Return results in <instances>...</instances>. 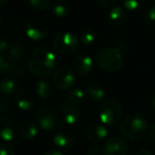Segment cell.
I'll return each mask as SVG.
<instances>
[{
  "label": "cell",
  "instance_id": "cell-2",
  "mask_svg": "<svg viewBox=\"0 0 155 155\" xmlns=\"http://www.w3.org/2000/svg\"><path fill=\"white\" fill-rule=\"evenodd\" d=\"M149 123L146 116L139 113H132L120 123V133L130 141H139L148 131Z\"/></svg>",
  "mask_w": 155,
  "mask_h": 155
},
{
  "label": "cell",
  "instance_id": "cell-30",
  "mask_svg": "<svg viewBox=\"0 0 155 155\" xmlns=\"http://www.w3.org/2000/svg\"><path fill=\"white\" fill-rule=\"evenodd\" d=\"M1 155H15V149L9 142H5L1 146Z\"/></svg>",
  "mask_w": 155,
  "mask_h": 155
},
{
  "label": "cell",
  "instance_id": "cell-22",
  "mask_svg": "<svg viewBox=\"0 0 155 155\" xmlns=\"http://www.w3.org/2000/svg\"><path fill=\"white\" fill-rule=\"evenodd\" d=\"M53 85L50 84L48 81L46 80H41L37 82L35 91H36V95L38 96L41 99L43 100H48L49 98H51L52 94H53Z\"/></svg>",
  "mask_w": 155,
  "mask_h": 155
},
{
  "label": "cell",
  "instance_id": "cell-31",
  "mask_svg": "<svg viewBox=\"0 0 155 155\" xmlns=\"http://www.w3.org/2000/svg\"><path fill=\"white\" fill-rule=\"evenodd\" d=\"M97 3L102 8H114L118 0H96Z\"/></svg>",
  "mask_w": 155,
  "mask_h": 155
},
{
  "label": "cell",
  "instance_id": "cell-12",
  "mask_svg": "<svg viewBox=\"0 0 155 155\" xmlns=\"http://www.w3.org/2000/svg\"><path fill=\"white\" fill-rule=\"evenodd\" d=\"M84 93L86 98L91 102H103L105 98V89L97 82H91L85 86Z\"/></svg>",
  "mask_w": 155,
  "mask_h": 155
},
{
  "label": "cell",
  "instance_id": "cell-13",
  "mask_svg": "<svg viewBox=\"0 0 155 155\" xmlns=\"http://www.w3.org/2000/svg\"><path fill=\"white\" fill-rule=\"evenodd\" d=\"M16 135H17V131H16L15 124L9 118H5V116L1 117L0 118V136L3 141H13L16 138Z\"/></svg>",
  "mask_w": 155,
  "mask_h": 155
},
{
  "label": "cell",
  "instance_id": "cell-20",
  "mask_svg": "<svg viewBox=\"0 0 155 155\" xmlns=\"http://www.w3.org/2000/svg\"><path fill=\"white\" fill-rule=\"evenodd\" d=\"M18 87H19V85H18V81L16 78L5 77L1 80L0 88H1V93L3 95H12V94L17 93Z\"/></svg>",
  "mask_w": 155,
  "mask_h": 155
},
{
  "label": "cell",
  "instance_id": "cell-26",
  "mask_svg": "<svg viewBox=\"0 0 155 155\" xmlns=\"http://www.w3.org/2000/svg\"><path fill=\"white\" fill-rule=\"evenodd\" d=\"M79 41L82 45L91 46L96 41V32L91 28H85L79 33Z\"/></svg>",
  "mask_w": 155,
  "mask_h": 155
},
{
  "label": "cell",
  "instance_id": "cell-9",
  "mask_svg": "<svg viewBox=\"0 0 155 155\" xmlns=\"http://www.w3.org/2000/svg\"><path fill=\"white\" fill-rule=\"evenodd\" d=\"M129 147L124 139L120 137H110L102 147L103 155H127Z\"/></svg>",
  "mask_w": 155,
  "mask_h": 155
},
{
  "label": "cell",
  "instance_id": "cell-7",
  "mask_svg": "<svg viewBox=\"0 0 155 155\" xmlns=\"http://www.w3.org/2000/svg\"><path fill=\"white\" fill-rule=\"evenodd\" d=\"M25 32L29 39L33 41H39L48 35L49 26L45 19L34 17L27 21L25 26Z\"/></svg>",
  "mask_w": 155,
  "mask_h": 155
},
{
  "label": "cell",
  "instance_id": "cell-28",
  "mask_svg": "<svg viewBox=\"0 0 155 155\" xmlns=\"http://www.w3.org/2000/svg\"><path fill=\"white\" fill-rule=\"evenodd\" d=\"M143 19L144 24L148 26H153L155 25V5L148 7L143 12Z\"/></svg>",
  "mask_w": 155,
  "mask_h": 155
},
{
  "label": "cell",
  "instance_id": "cell-19",
  "mask_svg": "<svg viewBox=\"0 0 155 155\" xmlns=\"http://www.w3.org/2000/svg\"><path fill=\"white\" fill-rule=\"evenodd\" d=\"M38 133V127L33 121H27L19 127V135L25 140H32Z\"/></svg>",
  "mask_w": 155,
  "mask_h": 155
},
{
  "label": "cell",
  "instance_id": "cell-18",
  "mask_svg": "<svg viewBox=\"0 0 155 155\" xmlns=\"http://www.w3.org/2000/svg\"><path fill=\"white\" fill-rule=\"evenodd\" d=\"M62 118L65 123L69 125H73L80 120L81 110L78 106H65L63 107Z\"/></svg>",
  "mask_w": 155,
  "mask_h": 155
},
{
  "label": "cell",
  "instance_id": "cell-29",
  "mask_svg": "<svg viewBox=\"0 0 155 155\" xmlns=\"http://www.w3.org/2000/svg\"><path fill=\"white\" fill-rule=\"evenodd\" d=\"M10 108H11L10 100H8L7 98L2 97L1 98V101H0V112H1L2 116L10 112Z\"/></svg>",
  "mask_w": 155,
  "mask_h": 155
},
{
  "label": "cell",
  "instance_id": "cell-36",
  "mask_svg": "<svg viewBox=\"0 0 155 155\" xmlns=\"http://www.w3.org/2000/svg\"><path fill=\"white\" fill-rule=\"evenodd\" d=\"M43 155H64V154L62 152H60V151H47Z\"/></svg>",
  "mask_w": 155,
  "mask_h": 155
},
{
  "label": "cell",
  "instance_id": "cell-23",
  "mask_svg": "<svg viewBox=\"0 0 155 155\" xmlns=\"http://www.w3.org/2000/svg\"><path fill=\"white\" fill-rule=\"evenodd\" d=\"M51 12L55 17L64 18L69 14V5L65 0H55L51 5Z\"/></svg>",
  "mask_w": 155,
  "mask_h": 155
},
{
  "label": "cell",
  "instance_id": "cell-14",
  "mask_svg": "<svg viewBox=\"0 0 155 155\" xmlns=\"http://www.w3.org/2000/svg\"><path fill=\"white\" fill-rule=\"evenodd\" d=\"M15 103L20 110H22V112H28V110H32L35 104L34 96L29 91H21L16 94Z\"/></svg>",
  "mask_w": 155,
  "mask_h": 155
},
{
  "label": "cell",
  "instance_id": "cell-3",
  "mask_svg": "<svg viewBox=\"0 0 155 155\" xmlns=\"http://www.w3.org/2000/svg\"><path fill=\"white\" fill-rule=\"evenodd\" d=\"M96 63L101 70L113 73L122 67L123 55L117 48H103L96 53Z\"/></svg>",
  "mask_w": 155,
  "mask_h": 155
},
{
  "label": "cell",
  "instance_id": "cell-27",
  "mask_svg": "<svg viewBox=\"0 0 155 155\" xmlns=\"http://www.w3.org/2000/svg\"><path fill=\"white\" fill-rule=\"evenodd\" d=\"M29 10L33 12H43L49 8L50 0H25Z\"/></svg>",
  "mask_w": 155,
  "mask_h": 155
},
{
  "label": "cell",
  "instance_id": "cell-35",
  "mask_svg": "<svg viewBox=\"0 0 155 155\" xmlns=\"http://www.w3.org/2000/svg\"><path fill=\"white\" fill-rule=\"evenodd\" d=\"M135 155H153V153L151 151L147 150V149H140L136 152Z\"/></svg>",
  "mask_w": 155,
  "mask_h": 155
},
{
  "label": "cell",
  "instance_id": "cell-8",
  "mask_svg": "<svg viewBox=\"0 0 155 155\" xmlns=\"http://www.w3.org/2000/svg\"><path fill=\"white\" fill-rule=\"evenodd\" d=\"M35 120L44 131H51L58 124V117L52 108L47 105H41L35 112Z\"/></svg>",
  "mask_w": 155,
  "mask_h": 155
},
{
  "label": "cell",
  "instance_id": "cell-25",
  "mask_svg": "<svg viewBox=\"0 0 155 155\" xmlns=\"http://www.w3.org/2000/svg\"><path fill=\"white\" fill-rule=\"evenodd\" d=\"M123 5L127 10L132 12H137L146 10L150 0H122Z\"/></svg>",
  "mask_w": 155,
  "mask_h": 155
},
{
  "label": "cell",
  "instance_id": "cell-11",
  "mask_svg": "<svg viewBox=\"0 0 155 155\" xmlns=\"http://www.w3.org/2000/svg\"><path fill=\"white\" fill-rule=\"evenodd\" d=\"M86 98L85 93L81 88H74L69 91L66 95H64L61 98V105L62 107L65 106H78L80 105L84 99Z\"/></svg>",
  "mask_w": 155,
  "mask_h": 155
},
{
  "label": "cell",
  "instance_id": "cell-39",
  "mask_svg": "<svg viewBox=\"0 0 155 155\" xmlns=\"http://www.w3.org/2000/svg\"><path fill=\"white\" fill-rule=\"evenodd\" d=\"M153 5H155V0H153Z\"/></svg>",
  "mask_w": 155,
  "mask_h": 155
},
{
  "label": "cell",
  "instance_id": "cell-21",
  "mask_svg": "<svg viewBox=\"0 0 155 155\" xmlns=\"http://www.w3.org/2000/svg\"><path fill=\"white\" fill-rule=\"evenodd\" d=\"M15 68L16 61L9 53L1 54V56H0V72H1V74H10L15 70Z\"/></svg>",
  "mask_w": 155,
  "mask_h": 155
},
{
  "label": "cell",
  "instance_id": "cell-16",
  "mask_svg": "<svg viewBox=\"0 0 155 155\" xmlns=\"http://www.w3.org/2000/svg\"><path fill=\"white\" fill-rule=\"evenodd\" d=\"M107 136V129L104 124H91L86 130V137L91 142H99Z\"/></svg>",
  "mask_w": 155,
  "mask_h": 155
},
{
  "label": "cell",
  "instance_id": "cell-17",
  "mask_svg": "<svg viewBox=\"0 0 155 155\" xmlns=\"http://www.w3.org/2000/svg\"><path fill=\"white\" fill-rule=\"evenodd\" d=\"M53 144L60 150H70L74 144V138L68 132H58L53 137Z\"/></svg>",
  "mask_w": 155,
  "mask_h": 155
},
{
  "label": "cell",
  "instance_id": "cell-24",
  "mask_svg": "<svg viewBox=\"0 0 155 155\" xmlns=\"http://www.w3.org/2000/svg\"><path fill=\"white\" fill-rule=\"evenodd\" d=\"M10 55L16 61V62H20L24 60L25 55H26V46L25 44L20 43V41H15L10 46Z\"/></svg>",
  "mask_w": 155,
  "mask_h": 155
},
{
  "label": "cell",
  "instance_id": "cell-1",
  "mask_svg": "<svg viewBox=\"0 0 155 155\" xmlns=\"http://www.w3.org/2000/svg\"><path fill=\"white\" fill-rule=\"evenodd\" d=\"M55 64V54L46 46L36 47L30 52L28 56V68L35 77H48L54 70Z\"/></svg>",
  "mask_w": 155,
  "mask_h": 155
},
{
  "label": "cell",
  "instance_id": "cell-15",
  "mask_svg": "<svg viewBox=\"0 0 155 155\" xmlns=\"http://www.w3.org/2000/svg\"><path fill=\"white\" fill-rule=\"evenodd\" d=\"M125 19H127V14H125V11L121 7L115 5L108 12L107 22L112 28L117 29L122 27L123 24L125 22Z\"/></svg>",
  "mask_w": 155,
  "mask_h": 155
},
{
  "label": "cell",
  "instance_id": "cell-34",
  "mask_svg": "<svg viewBox=\"0 0 155 155\" xmlns=\"http://www.w3.org/2000/svg\"><path fill=\"white\" fill-rule=\"evenodd\" d=\"M149 137H150L151 141L155 143V123L149 130Z\"/></svg>",
  "mask_w": 155,
  "mask_h": 155
},
{
  "label": "cell",
  "instance_id": "cell-5",
  "mask_svg": "<svg viewBox=\"0 0 155 155\" xmlns=\"http://www.w3.org/2000/svg\"><path fill=\"white\" fill-rule=\"evenodd\" d=\"M79 37L70 32H61L54 35L52 45L58 53L62 55H72L80 48Z\"/></svg>",
  "mask_w": 155,
  "mask_h": 155
},
{
  "label": "cell",
  "instance_id": "cell-37",
  "mask_svg": "<svg viewBox=\"0 0 155 155\" xmlns=\"http://www.w3.org/2000/svg\"><path fill=\"white\" fill-rule=\"evenodd\" d=\"M152 105L154 106V108H155V94L153 95V97H152Z\"/></svg>",
  "mask_w": 155,
  "mask_h": 155
},
{
  "label": "cell",
  "instance_id": "cell-6",
  "mask_svg": "<svg viewBox=\"0 0 155 155\" xmlns=\"http://www.w3.org/2000/svg\"><path fill=\"white\" fill-rule=\"evenodd\" d=\"M75 83V72L67 66H60L52 75V85L58 91H68Z\"/></svg>",
  "mask_w": 155,
  "mask_h": 155
},
{
  "label": "cell",
  "instance_id": "cell-4",
  "mask_svg": "<svg viewBox=\"0 0 155 155\" xmlns=\"http://www.w3.org/2000/svg\"><path fill=\"white\" fill-rule=\"evenodd\" d=\"M122 117L121 104L115 99H106L101 102L99 107V118L105 127H114Z\"/></svg>",
  "mask_w": 155,
  "mask_h": 155
},
{
  "label": "cell",
  "instance_id": "cell-32",
  "mask_svg": "<svg viewBox=\"0 0 155 155\" xmlns=\"http://www.w3.org/2000/svg\"><path fill=\"white\" fill-rule=\"evenodd\" d=\"M102 152V150L97 146H91L87 150V155H100Z\"/></svg>",
  "mask_w": 155,
  "mask_h": 155
},
{
  "label": "cell",
  "instance_id": "cell-10",
  "mask_svg": "<svg viewBox=\"0 0 155 155\" xmlns=\"http://www.w3.org/2000/svg\"><path fill=\"white\" fill-rule=\"evenodd\" d=\"M72 69L79 75H87L94 68V61L87 54H78L72 58Z\"/></svg>",
  "mask_w": 155,
  "mask_h": 155
},
{
  "label": "cell",
  "instance_id": "cell-38",
  "mask_svg": "<svg viewBox=\"0 0 155 155\" xmlns=\"http://www.w3.org/2000/svg\"><path fill=\"white\" fill-rule=\"evenodd\" d=\"M5 2H7V0H0V3H1V5H5Z\"/></svg>",
  "mask_w": 155,
  "mask_h": 155
},
{
  "label": "cell",
  "instance_id": "cell-33",
  "mask_svg": "<svg viewBox=\"0 0 155 155\" xmlns=\"http://www.w3.org/2000/svg\"><path fill=\"white\" fill-rule=\"evenodd\" d=\"M9 48H10L9 41L5 38H1V41H0V52L2 54H5V52L7 51V50H9Z\"/></svg>",
  "mask_w": 155,
  "mask_h": 155
}]
</instances>
